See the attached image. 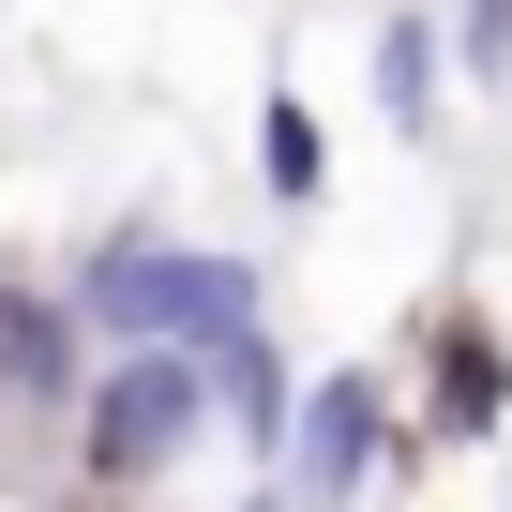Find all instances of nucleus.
Returning <instances> with one entry per match:
<instances>
[{
  "label": "nucleus",
  "instance_id": "f257e3e1",
  "mask_svg": "<svg viewBox=\"0 0 512 512\" xmlns=\"http://www.w3.org/2000/svg\"><path fill=\"white\" fill-rule=\"evenodd\" d=\"M61 317H76L106 362H121V347H181V362H211L226 332H256V256H211V241H166V226H106V241L76 256Z\"/></svg>",
  "mask_w": 512,
  "mask_h": 512
},
{
  "label": "nucleus",
  "instance_id": "7ed1b4c3",
  "mask_svg": "<svg viewBox=\"0 0 512 512\" xmlns=\"http://www.w3.org/2000/svg\"><path fill=\"white\" fill-rule=\"evenodd\" d=\"M377 467H392V392H377V377H317V392L287 407V482H272V497H287V512H347Z\"/></svg>",
  "mask_w": 512,
  "mask_h": 512
},
{
  "label": "nucleus",
  "instance_id": "6e6552de",
  "mask_svg": "<svg viewBox=\"0 0 512 512\" xmlns=\"http://www.w3.org/2000/svg\"><path fill=\"white\" fill-rule=\"evenodd\" d=\"M497 392H512V362H497L482 332H452V347H437V437H482Z\"/></svg>",
  "mask_w": 512,
  "mask_h": 512
},
{
  "label": "nucleus",
  "instance_id": "39448f33",
  "mask_svg": "<svg viewBox=\"0 0 512 512\" xmlns=\"http://www.w3.org/2000/svg\"><path fill=\"white\" fill-rule=\"evenodd\" d=\"M196 377H211V407H226V422H241L256 452H287V407H302V392H287V362H272V332H226V347H211Z\"/></svg>",
  "mask_w": 512,
  "mask_h": 512
},
{
  "label": "nucleus",
  "instance_id": "0eeeda50",
  "mask_svg": "<svg viewBox=\"0 0 512 512\" xmlns=\"http://www.w3.org/2000/svg\"><path fill=\"white\" fill-rule=\"evenodd\" d=\"M256 166H272V196H287V211H317V181H332V136H317V106H287V91L256 106Z\"/></svg>",
  "mask_w": 512,
  "mask_h": 512
},
{
  "label": "nucleus",
  "instance_id": "423d86ee",
  "mask_svg": "<svg viewBox=\"0 0 512 512\" xmlns=\"http://www.w3.org/2000/svg\"><path fill=\"white\" fill-rule=\"evenodd\" d=\"M437 76H452L437 16H377V121L392 136H437Z\"/></svg>",
  "mask_w": 512,
  "mask_h": 512
},
{
  "label": "nucleus",
  "instance_id": "20e7f679",
  "mask_svg": "<svg viewBox=\"0 0 512 512\" xmlns=\"http://www.w3.org/2000/svg\"><path fill=\"white\" fill-rule=\"evenodd\" d=\"M76 392H91V332L61 317V287H0V407L46 422V407H76Z\"/></svg>",
  "mask_w": 512,
  "mask_h": 512
},
{
  "label": "nucleus",
  "instance_id": "f03ea898",
  "mask_svg": "<svg viewBox=\"0 0 512 512\" xmlns=\"http://www.w3.org/2000/svg\"><path fill=\"white\" fill-rule=\"evenodd\" d=\"M211 437V377L181 362V347H121V362H91V392H76V467L91 482H166L181 452Z\"/></svg>",
  "mask_w": 512,
  "mask_h": 512
}]
</instances>
